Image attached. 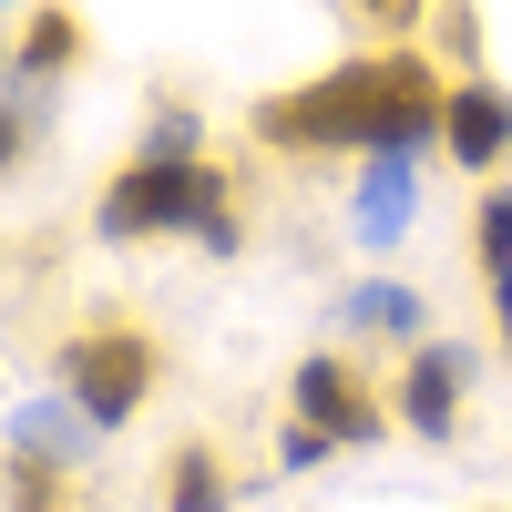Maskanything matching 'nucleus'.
<instances>
[{
  "label": "nucleus",
  "mask_w": 512,
  "mask_h": 512,
  "mask_svg": "<svg viewBox=\"0 0 512 512\" xmlns=\"http://www.w3.org/2000/svg\"><path fill=\"white\" fill-rule=\"evenodd\" d=\"M441 103H451V82L431 72V52L390 41V52H359L318 82L267 93L246 113V134L267 154H420V144H441Z\"/></svg>",
  "instance_id": "nucleus-1"
},
{
  "label": "nucleus",
  "mask_w": 512,
  "mask_h": 512,
  "mask_svg": "<svg viewBox=\"0 0 512 512\" xmlns=\"http://www.w3.org/2000/svg\"><path fill=\"white\" fill-rule=\"evenodd\" d=\"M93 236L103 246H144V236H195L205 256H236L246 246V205H236V175L216 154H123L103 195H93Z\"/></svg>",
  "instance_id": "nucleus-2"
},
{
  "label": "nucleus",
  "mask_w": 512,
  "mask_h": 512,
  "mask_svg": "<svg viewBox=\"0 0 512 512\" xmlns=\"http://www.w3.org/2000/svg\"><path fill=\"white\" fill-rule=\"evenodd\" d=\"M52 379H62V400L82 410V431H123V420L154 400L164 349H154V328H134V318H82L52 349Z\"/></svg>",
  "instance_id": "nucleus-3"
},
{
  "label": "nucleus",
  "mask_w": 512,
  "mask_h": 512,
  "mask_svg": "<svg viewBox=\"0 0 512 512\" xmlns=\"http://www.w3.org/2000/svg\"><path fill=\"white\" fill-rule=\"evenodd\" d=\"M287 410H297V420H318L338 451H359V441L390 431V400H379V390H369V369H359V359H338V349H308V359H297Z\"/></svg>",
  "instance_id": "nucleus-4"
},
{
  "label": "nucleus",
  "mask_w": 512,
  "mask_h": 512,
  "mask_svg": "<svg viewBox=\"0 0 512 512\" xmlns=\"http://www.w3.org/2000/svg\"><path fill=\"white\" fill-rule=\"evenodd\" d=\"M472 369H482V359L461 349V338H420V349H400V431H410V441H451Z\"/></svg>",
  "instance_id": "nucleus-5"
},
{
  "label": "nucleus",
  "mask_w": 512,
  "mask_h": 512,
  "mask_svg": "<svg viewBox=\"0 0 512 512\" xmlns=\"http://www.w3.org/2000/svg\"><path fill=\"white\" fill-rule=\"evenodd\" d=\"M441 154L461 164V175H502L512 164V93L492 72H461L451 103H441Z\"/></svg>",
  "instance_id": "nucleus-6"
},
{
  "label": "nucleus",
  "mask_w": 512,
  "mask_h": 512,
  "mask_svg": "<svg viewBox=\"0 0 512 512\" xmlns=\"http://www.w3.org/2000/svg\"><path fill=\"white\" fill-rule=\"evenodd\" d=\"M82 62H93L82 11H72V0H41V11L21 21V41H11V93H41V82H62V72H82Z\"/></svg>",
  "instance_id": "nucleus-7"
},
{
  "label": "nucleus",
  "mask_w": 512,
  "mask_h": 512,
  "mask_svg": "<svg viewBox=\"0 0 512 512\" xmlns=\"http://www.w3.org/2000/svg\"><path fill=\"white\" fill-rule=\"evenodd\" d=\"M420 154H369V175H359V246H400L410 216H420V175H410Z\"/></svg>",
  "instance_id": "nucleus-8"
},
{
  "label": "nucleus",
  "mask_w": 512,
  "mask_h": 512,
  "mask_svg": "<svg viewBox=\"0 0 512 512\" xmlns=\"http://www.w3.org/2000/svg\"><path fill=\"white\" fill-rule=\"evenodd\" d=\"M472 256H482L492 328H502V359H512V185H482V205H472Z\"/></svg>",
  "instance_id": "nucleus-9"
},
{
  "label": "nucleus",
  "mask_w": 512,
  "mask_h": 512,
  "mask_svg": "<svg viewBox=\"0 0 512 512\" xmlns=\"http://www.w3.org/2000/svg\"><path fill=\"white\" fill-rule=\"evenodd\" d=\"M338 318L369 328V338H390V349H420V338H431V308H420V287H400V277L349 287V308H338Z\"/></svg>",
  "instance_id": "nucleus-10"
},
{
  "label": "nucleus",
  "mask_w": 512,
  "mask_h": 512,
  "mask_svg": "<svg viewBox=\"0 0 512 512\" xmlns=\"http://www.w3.org/2000/svg\"><path fill=\"white\" fill-rule=\"evenodd\" d=\"M236 482H226V451L216 441H175L164 451V512H226Z\"/></svg>",
  "instance_id": "nucleus-11"
},
{
  "label": "nucleus",
  "mask_w": 512,
  "mask_h": 512,
  "mask_svg": "<svg viewBox=\"0 0 512 512\" xmlns=\"http://www.w3.org/2000/svg\"><path fill=\"white\" fill-rule=\"evenodd\" d=\"M134 154H164V164H185V154H195V113H185V103H154Z\"/></svg>",
  "instance_id": "nucleus-12"
},
{
  "label": "nucleus",
  "mask_w": 512,
  "mask_h": 512,
  "mask_svg": "<svg viewBox=\"0 0 512 512\" xmlns=\"http://www.w3.org/2000/svg\"><path fill=\"white\" fill-rule=\"evenodd\" d=\"M420 11H431V0H349V21L390 31V41H410V31H420Z\"/></svg>",
  "instance_id": "nucleus-13"
},
{
  "label": "nucleus",
  "mask_w": 512,
  "mask_h": 512,
  "mask_svg": "<svg viewBox=\"0 0 512 512\" xmlns=\"http://www.w3.org/2000/svg\"><path fill=\"white\" fill-rule=\"evenodd\" d=\"M328 451H338V441L318 431V420H297V431H287V472H318V461H328Z\"/></svg>",
  "instance_id": "nucleus-14"
},
{
  "label": "nucleus",
  "mask_w": 512,
  "mask_h": 512,
  "mask_svg": "<svg viewBox=\"0 0 512 512\" xmlns=\"http://www.w3.org/2000/svg\"><path fill=\"white\" fill-rule=\"evenodd\" d=\"M52 512H72V502H52Z\"/></svg>",
  "instance_id": "nucleus-15"
}]
</instances>
